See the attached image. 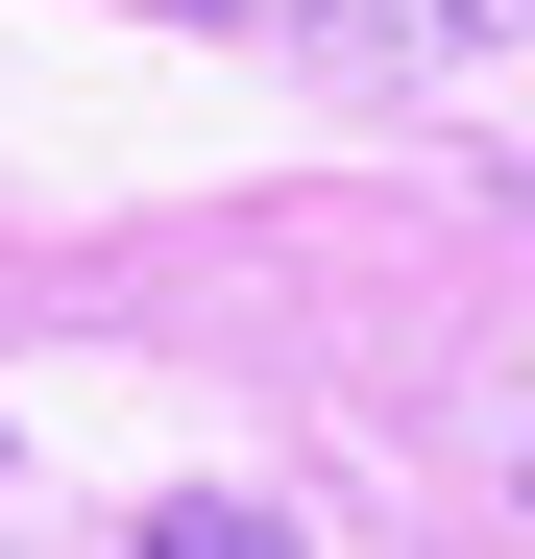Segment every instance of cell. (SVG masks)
<instances>
[{
	"mask_svg": "<svg viewBox=\"0 0 535 559\" xmlns=\"http://www.w3.org/2000/svg\"><path fill=\"white\" fill-rule=\"evenodd\" d=\"M195 25H293V49H438V25H487V0H195Z\"/></svg>",
	"mask_w": 535,
	"mask_h": 559,
	"instance_id": "obj_1",
	"label": "cell"
},
{
	"mask_svg": "<svg viewBox=\"0 0 535 559\" xmlns=\"http://www.w3.org/2000/svg\"><path fill=\"white\" fill-rule=\"evenodd\" d=\"M122 559H293V535H268V511H146Z\"/></svg>",
	"mask_w": 535,
	"mask_h": 559,
	"instance_id": "obj_2",
	"label": "cell"
}]
</instances>
